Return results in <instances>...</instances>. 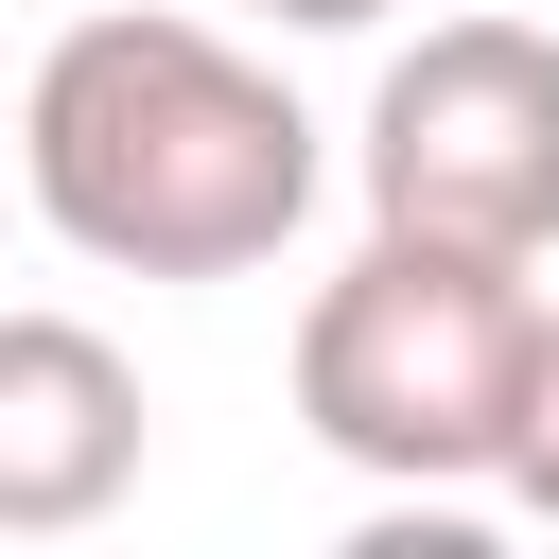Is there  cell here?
<instances>
[{"instance_id":"3957f363","label":"cell","mask_w":559,"mask_h":559,"mask_svg":"<svg viewBox=\"0 0 559 559\" xmlns=\"http://www.w3.org/2000/svg\"><path fill=\"white\" fill-rule=\"evenodd\" d=\"M367 227H437V245H559V35L542 17H419L367 87Z\"/></svg>"},{"instance_id":"6da1fadb","label":"cell","mask_w":559,"mask_h":559,"mask_svg":"<svg viewBox=\"0 0 559 559\" xmlns=\"http://www.w3.org/2000/svg\"><path fill=\"white\" fill-rule=\"evenodd\" d=\"M314 175H332L314 105L245 35H210L175 0L70 17L35 52V87H17V192L105 280H245V262H280L314 227Z\"/></svg>"},{"instance_id":"277c9868","label":"cell","mask_w":559,"mask_h":559,"mask_svg":"<svg viewBox=\"0 0 559 559\" xmlns=\"http://www.w3.org/2000/svg\"><path fill=\"white\" fill-rule=\"evenodd\" d=\"M157 454V402L122 332L87 314H0V542H87Z\"/></svg>"},{"instance_id":"5b68a950","label":"cell","mask_w":559,"mask_h":559,"mask_svg":"<svg viewBox=\"0 0 559 559\" xmlns=\"http://www.w3.org/2000/svg\"><path fill=\"white\" fill-rule=\"evenodd\" d=\"M507 507L559 524V314H542V384H524V437H507Z\"/></svg>"},{"instance_id":"8992f818","label":"cell","mask_w":559,"mask_h":559,"mask_svg":"<svg viewBox=\"0 0 559 559\" xmlns=\"http://www.w3.org/2000/svg\"><path fill=\"white\" fill-rule=\"evenodd\" d=\"M245 17H280V35H384L402 0H245Z\"/></svg>"},{"instance_id":"7a4b0ae2","label":"cell","mask_w":559,"mask_h":559,"mask_svg":"<svg viewBox=\"0 0 559 559\" xmlns=\"http://www.w3.org/2000/svg\"><path fill=\"white\" fill-rule=\"evenodd\" d=\"M542 280L507 245H437V227H367L314 297H297V419L314 454H349L367 489H507L524 384H542Z\"/></svg>"}]
</instances>
